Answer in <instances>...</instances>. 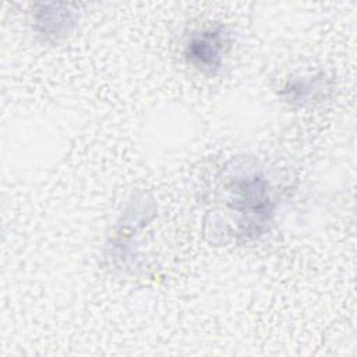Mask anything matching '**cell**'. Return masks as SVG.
Here are the masks:
<instances>
[{
    "instance_id": "cell-2",
    "label": "cell",
    "mask_w": 357,
    "mask_h": 357,
    "mask_svg": "<svg viewBox=\"0 0 357 357\" xmlns=\"http://www.w3.org/2000/svg\"><path fill=\"white\" fill-rule=\"evenodd\" d=\"M230 38L222 25H208L192 31L184 45L185 61L205 75H215L220 71Z\"/></svg>"
},
{
    "instance_id": "cell-4",
    "label": "cell",
    "mask_w": 357,
    "mask_h": 357,
    "mask_svg": "<svg viewBox=\"0 0 357 357\" xmlns=\"http://www.w3.org/2000/svg\"><path fill=\"white\" fill-rule=\"evenodd\" d=\"M324 88V79L318 77H300L289 81L283 88L286 100L297 105H304L315 98L319 89Z\"/></svg>"
},
{
    "instance_id": "cell-1",
    "label": "cell",
    "mask_w": 357,
    "mask_h": 357,
    "mask_svg": "<svg viewBox=\"0 0 357 357\" xmlns=\"http://www.w3.org/2000/svg\"><path fill=\"white\" fill-rule=\"evenodd\" d=\"M218 206L212 211V238L227 243L251 240L262 234L272 222L275 201L269 181L250 160H233L223 170L216 188Z\"/></svg>"
},
{
    "instance_id": "cell-3",
    "label": "cell",
    "mask_w": 357,
    "mask_h": 357,
    "mask_svg": "<svg viewBox=\"0 0 357 357\" xmlns=\"http://www.w3.org/2000/svg\"><path fill=\"white\" fill-rule=\"evenodd\" d=\"M78 13L68 4H39L32 14L35 32L46 42L64 40L75 28Z\"/></svg>"
}]
</instances>
